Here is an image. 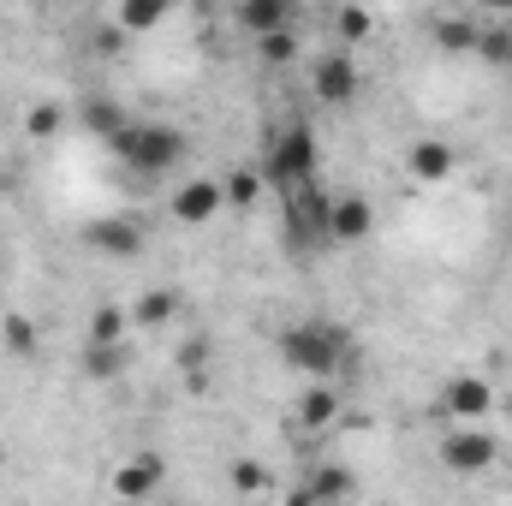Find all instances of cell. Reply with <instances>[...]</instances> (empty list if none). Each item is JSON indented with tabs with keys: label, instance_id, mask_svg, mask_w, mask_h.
Instances as JSON below:
<instances>
[{
	"label": "cell",
	"instance_id": "obj_25",
	"mask_svg": "<svg viewBox=\"0 0 512 506\" xmlns=\"http://www.w3.org/2000/svg\"><path fill=\"white\" fill-rule=\"evenodd\" d=\"M233 489H239V495H268V471L251 465V459H239V465H233Z\"/></svg>",
	"mask_w": 512,
	"mask_h": 506
},
{
	"label": "cell",
	"instance_id": "obj_10",
	"mask_svg": "<svg viewBox=\"0 0 512 506\" xmlns=\"http://www.w3.org/2000/svg\"><path fill=\"white\" fill-rule=\"evenodd\" d=\"M161 477H167V465L155 453H137L114 471V495L120 501H149V495H161Z\"/></svg>",
	"mask_w": 512,
	"mask_h": 506
},
{
	"label": "cell",
	"instance_id": "obj_18",
	"mask_svg": "<svg viewBox=\"0 0 512 506\" xmlns=\"http://www.w3.org/2000/svg\"><path fill=\"white\" fill-rule=\"evenodd\" d=\"M477 30H483L477 18H441L435 24V48L441 54H471L477 48Z\"/></svg>",
	"mask_w": 512,
	"mask_h": 506
},
{
	"label": "cell",
	"instance_id": "obj_26",
	"mask_svg": "<svg viewBox=\"0 0 512 506\" xmlns=\"http://www.w3.org/2000/svg\"><path fill=\"white\" fill-rule=\"evenodd\" d=\"M60 120H66V114H60L54 102H42V108H30L24 131H30V137H54V131H60Z\"/></svg>",
	"mask_w": 512,
	"mask_h": 506
},
{
	"label": "cell",
	"instance_id": "obj_22",
	"mask_svg": "<svg viewBox=\"0 0 512 506\" xmlns=\"http://www.w3.org/2000/svg\"><path fill=\"white\" fill-rule=\"evenodd\" d=\"M256 54H262L268 66H292V60H298V30H268V36H256Z\"/></svg>",
	"mask_w": 512,
	"mask_h": 506
},
{
	"label": "cell",
	"instance_id": "obj_21",
	"mask_svg": "<svg viewBox=\"0 0 512 506\" xmlns=\"http://www.w3.org/2000/svg\"><path fill=\"white\" fill-rule=\"evenodd\" d=\"M126 328H131V304H96L90 340H126Z\"/></svg>",
	"mask_w": 512,
	"mask_h": 506
},
{
	"label": "cell",
	"instance_id": "obj_19",
	"mask_svg": "<svg viewBox=\"0 0 512 506\" xmlns=\"http://www.w3.org/2000/svg\"><path fill=\"white\" fill-rule=\"evenodd\" d=\"M262 191H268V185H262V167H239V173H227V209H256Z\"/></svg>",
	"mask_w": 512,
	"mask_h": 506
},
{
	"label": "cell",
	"instance_id": "obj_24",
	"mask_svg": "<svg viewBox=\"0 0 512 506\" xmlns=\"http://www.w3.org/2000/svg\"><path fill=\"white\" fill-rule=\"evenodd\" d=\"M334 30H340V42H364V36L376 30V18H370L364 6H340V12H334Z\"/></svg>",
	"mask_w": 512,
	"mask_h": 506
},
{
	"label": "cell",
	"instance_id": "obj_28",
	"mask_svg": "<svg viewBox=\"0 0 512 506\" xmlns=\"http://www.w3.org/2000/svg\"><path fill=\"white\" fill-rule=\"evenodd\" d=\"M173 6H191V0H173Z\"/></svg>",
	"mask_w": 512,
	"mask_h": 506
},
{
	"label": "cell",
	"instance_id": "obj_9",
	"mask_svg": "<svg viewBox=\"0 0 512 506\" xmlns=\"http://www.w3.org/2000/svg\"><path fill=\"white\" fill-rule=\"evenodd\" d=\"M376 233V203L370 197H334L328 209V245H358Z\"/></svg>",
	"mask_w": 512,
	"mask_h": 506
},
{
	"label": "cell",
	"instance_id": "obj_15",
	"mask_svg": "<svg viewBox=\"0 0 512 506\" xmlns=\"http://www.w3.org/2000/svg\"><path fill=\"white\" fill-rule=\"evenodd\" d=\"M173 12V0H120L114 6V24L126 36H143V30H161V18Z\"/></svg>",
	"mask_w": 512,
	"mask_h": 506
},
{
	"label": "cell",
	"instance_id": "obj_14",
	"mask_svg": "<svg viewBox=\"0 0 512 506\" xmlns=\"http://www.w3.org/2000/svg\"><path fill=\"white\" fill-rule=\"evenodd\" d=\"M346 495H358V483H352V471H340V465H322L310 483H298V501L316 506V501H346Z\"/></svg>",
	"mask_w": 512,
	"mask_h": 506
},
{
	"label": "cell",
	"instance_id": "obj_20",
	"mask_svg": "<svg viewBox=\"0 0 512 506\" xmlns=\"http://www.w3.org/2000/svg\"><path fill=\"white\" fill-rule=\"evenodd\" d=\"M471 54H483L489 66H512V24H483Z\"/></svg>",
	"mask_w": 512,
	"mask_h": 506
},
{
	"label": "cell",
	"instance_id": "obj_17",
	"mask_svg": "<svg viewBox=\"0 0 512 506\" xmlns=\"http://www.w3.org/2000/svg\"><path fill=\"white\" fill-rule=\"evenodd\" d=\"M84 370L96 381L120 376V370H126V340H90V346H84Z\"/></svg>",
	"mask_w": 512,
	"mask_h": 506
},
{
	"label": "cell",
	"instance_id": "obj_5",
	"mask_svg": "<svg viewBox=\"0 0 512 506\" xmlns=\"http://www.w3.org/2000/svg\"><path fill=\"white\" fill-rule=\"evenodd\" d=\"M441 411L453 417V423H483L489 411H495V381L483 376V370H459V376L441 381Z\"/></svg>",
	"mask_w": 512,
	"mask_h": 506
},
{
	"label": "cell",
	"instance_id": "obj_6",
	"mask_svg": "<svg viewBox=\"0 0 512 506\" xmlns=\"http://www.w3.org/2000/svg\"><path fill=\"white\" fill-rule=\"evenodd\" d=\"M310 90H316L322 108H352L358 90H364V72H358L352 54H322V60L310 66Z\"/></svg>",
	"mask_w": 512,
	"mask_h": 506
},
{
	"label": "cell",
	"instance_id": "obj_12",
	"mask_svg": "<svg viewBox=\"0 0 512 506\" xmlns=\"http://www.w3.org/2000/svg\"><path fill=\"white\" fill-rule=\"evenodd\" d=\"M239 30L251 42L268 30H292V0H239Z\"/></svg>",
	"mask_w": 512,
	"mask_h": 506
},
{
	"label": "cell",
	"instance_id": "obj_8",
	"mask_svg": "<svg viewBox=\"0 0 512 506\" xmlns=\"http://www.w3.org/2000/svg\"><path fill=\"white\" fill-rule=\"evenodd\" d=\"M453 167H459V149H453L447 137H417V143L405 149V173H411L417 185H447Z\"/></svg>",
	"mask_w": 512,
	"mask_h": 506
},
{
	"label": "cell",
	"instance_id": "obj_13",
	"mask_svg": "<svg viewBox=\"0 0 512 506\" xmlns=\"http://www.w3.org/2000/svg\"><path fill=\"white\" fill-rule=\"evenodd\" d=\"M334 417H340V393L322 376H310V387L298 393V423H304V429H328Z\"/></svg>",
	"mask_w": 512,
	"mask_h": 506
},
{
	"label": "cell",
	"instance_id": "obj_11",
	"mask_svg": "<svg viewBox=\"0 0 512 506\" xmlns=\"http://www.w3.org/2000/svg\"><path fill=\"white\" fill-rule=\"evenodd\" d=\"M84 245L102 256H120V262H131V256H143V227L137 221H96V227H84Z\"/></svg>",
	"mask_w": 512,
	"mask_h": 506
},
{
	"label": "cell",
	"instance_id": "obj_27",
	"mask_svg": "<svg viewBox=\"0 0 512 506\" xmlns=\"http://www.w3.org/2000/svg\"><path fill=\"white\" fill-rule=\"evenodd\" d=\"M483 6H489L495 18H512V0H483Z\"/></svg>",
	"mask_w": 512,
	"mask_h": 506
},
{
	"label": "cell",
	"instance_id": "obj_2",
	"mask_svg": "<svg viewBox=\"0 0 512 506\" xmlns=\"http://www.w3.org/2000/svg\"><path fill=\"white\" fill-rule=\"evenodd\" d=\"M108 143H114L120 167H131V173H143V179L179 173V161L191 155L185 131H179V126H161V120H120V126L108 131Z\"/></svg>",
	"mask_w": 512,
	"mask_h": 506
},
{
	"label": "cell",
	"instance_id": "obj_3",
	"mask_svg": "<svg viewBox=\"0 0 512 506\" xmlns=\"http://www.w3.org/2000/svg\"><path fill=\"white\" fill-rule=\"evenodd\" d=\"M346 358H352V334L340 328V322H322V316H304V322H292L286 334H280V364L292 370V376H340L346 370Z\"/></svg>",
	"mask_w": 512,
	"mask_h": 506
},
{
	"label": "cell",
	"instance_id": "obj_7",
	"mask_svg": "<svg viewBox=\"0 0 512 506\" xmlns=\"http://www.w3.org/2000/svg\"><path fill=\"white\" fill-rule=\"evenodd\" d=\"M221 209H227V185H221V179H209V173L185 179V185L167 197V215H173L179 227H209Z\"/></svg>",
	"mask_w": 512,
	"mask_h": 506
},
{
	"label": "cell",
	"instance_id": "obj_1",
	"mask_svg": "<svg viewBox=\"0 0 512 506\" xmlns=\"http://www.w3.org/2000/svg\"><path fill=\"white\" fill-rule=\"evenodd\" d=\"M262 185L286 203V197H304V191H316V173H322V149H316V131L310 126H280L268 137V149H262Z\"/></svg>",
	"mask_w": 512,
	"mask_h": 506
},
{
	"label": "cell",
	"instance_id": "obj_23",
	"mask_svg": "<svg viewBox=\"0 0 512 506\" xmlns=\"http://www.w3.org/2000/svg\"><path fill=\"white\" fill-rule=\"evenodd\" d=\"M0 340H6V352L30 358V352H36V322H30V316H6V322H0Z\"/></svg>",
	"mask_w": 512,
	"mask_h": 506
},
{
	"label": "cell",
	"instance_id": "obj_16",
	"mask_svg": "<svg viewBox=\"0 0 512 506\" xmlns=\"http://www.w3.org/2000/svg\"><path fill=\"white\" fill-rule=\"evenodd\" d=\"M179 316V292H167V286H149L137 304H131V322L137 328H161V322H173Z\"/></svg>",
	"mask_w": 512,
	"mask_h": 506
},
{
	"label": "cell",
	"instance_id": "obj_4",
	"mask_svg": "<svg viewBox=\"0 0 512 506\" xmlns=\"http://www.w3.org/2000/svg\"><path fill=\"white\" fill-rule=\"evenodd\" d=\"M441 459H447V471L477 477V471H489V465L501 459V441H495L483 423H453V429L441 435Z\"/></svg>",
	"mask_w": 512,
	"mask_h": 506
}]
</instances>
